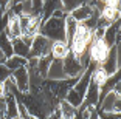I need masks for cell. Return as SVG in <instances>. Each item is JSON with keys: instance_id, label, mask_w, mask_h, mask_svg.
Returning <instances> with one entry per match:
<instances>
[{"instance_id": "cell-1", "label": "cell", "mask_w": 121, "mask_h": 119, "mask_svg": "<svg viewBox=\"0 0 121 119\" xmlns=\"http://www.w3.org/2000/svg\"><path fill=\"white\" fill-rule=\"evenodd\" d=\"M39 34L45 36L47 39H50L51 42L56 40H65V26H64V19L57 17H48L42 25H40Z\"/></svg>"}, {"instance_id": "cell-2", "label": "cell", "mask_w": 121, "mask_h": 119, "mask_svg": "<svg viewBox=\"0 0 121 119\" xmlns=\"http://www.w3.org/2000/svg\"><path fill=\"white\" fill-rule=\"evenodd\" d=\"M51 45H53V42H51L50 39H47L45 36H42V34L34 36L33 43L30 46V56L28 57L40 59V57L50 56L51 54Z\"/></svg>"}, {"instance_id": "cell-3", "label": "cell", "mask_w": 121, "mask_h": 119, "mask_svg": "<svg viewBox=\"0 0 121 119\" xmlns=\"http://www.w3.org/2000/svg\"><path fill=\"white\" fill-rule=\"evenodd\" d=\"M103 70L107 73V76H112L117 71H120V45H113L109 49V54L106 59L99 63Z\"/></svg>"}, {"instance_id": "cell-4", "label": "cell", "mask_w": 121, "mask_h": 119, "mask_svg": "<svg viewBox=\"0 0 121 119\" xmlns=\"http://www.w3.org/2000/svg\"><path fill=\"white\" fill-rule=\"evenodd\" d=\"M109 49H110V46H107L103 39H93L92 42H90V45H89L90 60H93L95 63L99 65V63L106 59V56L109 54Z\"/></svg>"}, {"instance_id": "cell-5", "label": "cell", "mask_w": 121, "mask_h": 119, "mask_svg": "<svg viewBox=\"0 0 121 119\" xmlns=\"http://www.w3.org/2000/svg\"><path fill=\"white\" fill-rule=\"evenodd\" d=\"M121 98L120 94H117L115 91H109L107 94H104L103 98L98 102V107H99V111H115L120 113L121 110Z\"/></svg>"}, {"instance_id": "cell-6", "label": "cell", "mask_w": 121, "mask_h": 119, "mask_svg": "<svg viewBox=\"0 0 121 119\" xmlns=\"http://www.w3.org/2000/svg\"><path fill=\"white\" fill-rule=\"evenodd\" d=\"M62 63H64V71L67 77H81L82 73L86 71V68L81 65L79 59H76L71 53L65 59H62Z\"/></svg>"}, {"instance_id": "cell-7", "label": "cell", "mask_w": 121, "mask_h": 119, "mask_svg": "<svg viewBox=\"0 0 121 119\" xmlns=\"http://www.w3.org/2000/svg\"><path fill=\"white\" fill-rule=\"evenodd\" d=\"M11 79H13V82H14V85H16L19 93L23 94V93H28L30 91V74H28L26 67L17 68L16 71H13Z\"/></svg>"}, {"instance_id": "cell-8", "label": "cell", "mask_w": 121, "mask_h": 119, "mask_svg": "<svg viewBox=\"0 0 121 119\" xmlns=\"http://www.w3.org/2000/svg\"><path fill=\"white\" fill-rule=\"evenodd\" d=\"M98 102H99V85L95 84L93 81H90L89 87H87L86 96H84V101H82V105L78 110L82 108H89V107H98Z\"/></svg>"}, {"instance_id": "cell-9", "label": "cell", "mask_w": 121, "mask_h": 119, "mask_svg": "<svg viewBox=\"0 0 121 119\" xmlns=\"http://www.w3.org/2000/svg\"><path fill=\"white\" fill-rule=\"evenodd\" d=\"M103 40L107 46H113V45H120V20L113 22L104 29V36Z\"/></svg>"}, {"instance_id": "cell-10", "label": "cell", "mask_w": 121, "mask_h": 119, "mask_svg": "<svg viewBox=\"0 0 121 119\" xmlns=\"http://www.w3.org/2000/svg\"><path fill=\"white\" fill-rule=\"evenodd\" d=\"M47 79L50 81H64L67 79L64 71V63L60 59H53L50 62V67H48V71H47Z\"/></svg>"}, {"instance_id": "cell-11", "label": "cell", "mask_w": 121, "mask_h": 119, "mask_svg": "<svg viewBox=\"0 0 121 119\" xmlns=\"http://www.w3.org/2000/svg\"><path fill=\"white\" fill-rule=\"evenodd\" d=\"M8 11H9V9H8ZM5 33H6V36L11 39V40H13V39L22 37V28H20V22H19V16L13 14L11 11H9V19H8Z\"/></svg>"}, {"instance_id": "cell-12", "label": "cell", "mask_w": 121, "mask_h": 119, "mask_svg": "<svg viewBox=\"0 0 121 119\" xmlns=\"http://www.w3.org/2000/svg\"><path fill=\"white\" fill-rule=\"evenodd\" d=\"M93 11L95 9H93L89 3H82V5H79V6H76L73 11H70L68 16H70L71 19H75L78 23H82V22H86L89 17H92Z\"/></svg>"}, {"instance_id": "cell-13", "label": "cell", "mask_w": 121, "mask_h": 119, "mask_svg": "<svg viewBox=\"0 0 121 119\" xmlns=\"http://www.w3.org/2000/svg\"><path fill=\"white\" fill-rule=\"evenodd\" d=\"M70 54V45L67 40H56L51 45V57L53 59H65Z\"/></svg>"}, {"instance_id": "cell-14", "label": "cell", "mask_w": 121, "mask_h": 119, "mask_svg": "<svg viewBox=\"0 0 121 119\" xmlns=\"http://www.w3.org/2000/svg\"><path fill=\"white\" fill-rule=\"evenodd\" d=\"M42 23L47 20L48 17H51V14H53L56 9H64L62 8V2L60 0H42Z\"/></svg>"}, {"instance_id": "cell-15", "label": "cell", "mask_w": 121, "mask_h": 119, "mask_svg": "<svg viewBox=\"0 0 121 119\" xmlns=\"http://www.w3.org/2000/svg\"><path fill=\"white\" fill-rule=\"evenodd\" d=\"M13 118H19L17 99L14 94H8L5 96V119H13Z\"/></svg>"}, {"instance_id": "cell-16", "label": "cell", "mask_w": 121, "mask_h": 119, "mask_svg": "<svg viewBox=\"0 0 121 119\" xmlns=\"http://www.w3.org/2000/svg\"><path fill=\"white\" fill-rule=\"evenodd\" d=\"M118 84H120V71H117V73L112 74V76H109L106 79V82L99 87V99L103 98L104 94H107L109 91H113Z\"/></svg>"}, {"instance_id": "cell-17", "label": "cell", "mask_w": 121, "mask_h": 119, "mask_svg": "<svg viewBox=\"0 0 121 119\" xmlns=\"http://www.w3.org/2000/svg\"><path fill=\"white\" fill-rule=\"evenodd\" d=\"M11 43H13V54H16L19 57H25V59L30 56V46L22 40V37L13 39Z\"/></svg>"}, {"instance_id": "cell-18", "label": "cell", "mask_w": 121, "mask_h": 119, "mask_svg": "<svg viewBox=\"0 0 121 119\" xmlns=\"http://www.w3.org/2000/svg\"><path fill=\"white\" fill-rule=\"evenodd\" d=\"M3 65L8 68V70L16 71L17 68L26 67V59H25V57H19V56H16V54H13V56H9V57L5 59Z\"/></svg>"}, {"instance_id": "cell-19", "label": "cell", "mask_w": 121, "mask_h": 119, "mask_svg": "<svg viewBox=\"0 0 121 119\" xmlns=\"http://www.w3.org/2000/svg\"><path fill=\"white\" fill-rule=\"evenodd\" d=\"M78 25L79 23L75 20V19H71L68 14L65 16V19H64V26H65V40H67V42H70L71 39H73L76 29H78Z\"/></svg>"}, {"instance_id": "cell-20", "label": "cell", "mask_w": 121, "mask_h": 119, "mask_svg": "<svg viewBox=\"0 0 121 119\" xmlns=\"http://www.w3.org/2000/svg\"><path fill=\"white\" fill-rule=\"evenodd\" d=\"M57 108L60 111V118L62 119H73L76 116V113H78V110L75 107H71L67 101H60L59 105H57Z\"/></svg>"}, {"instance_id": "cell-21", "label": "cell", "mask_w": 121, "mask_h": 119, "mask_svg": "<svg viewBox=\"0 0 121 119\" xmlns=\"http://www.w3.org/2000/svg\"><path fill=\"white\" fill-rule=\"evenodd\" d=\"M0 49L5 53V57L13 56V43L5 31H0Z\"/></svg>"}, {"instance_id": "cell-22", "label": "cell", "mask_w": 121, "mask_h": 119, "mask_svg": "<svg viewBox=\"0 0 121 119\" xmlns=\"http://www.w3.org/2000/svg\"><path fill=\"white\" fill-rule=\"evenodd\" d=\"M51 60H53L51 54L50 56H45V57H40V59L37 60V67H36V70H37V73H39L43 79H47V71H48V67H50Z\"/></svg>"}, {"instance_id": "cell-23", "label": "cell", "mask_w": 121, "mask_h": 119, "mask_svg": "<svg viewBox=\"0 0 121 119\" xmlns=\"http://www.w3.org/2000/svg\"><path fill=\"white\" fill-rule=\"evenodd\" d=\"M60 2H62V8H64V11L67 14L81 5V0H60Z\"/></svg>"}, {"instance_id": "cell-24", "label": "cell", "mask_w": 121, "mask_h": 119, "mask_svg": "<svg viewBox=\"0 0 121 119\" xmlns=\"http://www.w3.org/2000/svg\"><path fill=\"white\" fill-rule=\"evenodd\" d=\"M11 76H13V71L8 70L3 63H0V84H5L8 79H11Z\"/></svg>"}, {"instance_id": "cell-25", "label": "cell", "mask_w": 121, "mask_h": 119, "mask_svg": "<svg viewBox=\"0 0 121 119\" xmlns=\"http://www.w3.org/2000/svg\"><path fill=\"white\" fill-rule=\"evenodd\" d=\"M98 118H99V119H120V113H115V111H99V110H98Z\"/></svg>"}, {"instance_id": "cell-26", "label": "cell", "mask_w": 121, "mask_h": 119, "mask_svg": "<svg viewBox=\"0 0 121 119\" xmlns=\"http://www.w3.org/2000/svg\"><path fill=\"white\" fill-rule=\"evenodd\" d=\"M106 6L113 8V9L120 11V0H107V2H106Z\"/></svg>"}, {"instance_id": "cell-27", "label": "cell", "mask_w": 121, "mask_h": 119, "mask_svg": "<svg viewBox=\"0 0 121 119\" xmlns=\"http://www.w3.org/2000/svg\"><path fill=\"white\" fill-rule=\"evenodd\" d=\"M47 119H62V118H60V111H59V108L53 110L50 115L47 116Z\"/></svg>"}, {"instance_id": "cell-28", "label": "cell", "mask_w": 121, "mask_h": 119, "mask_svg": "<svg viewBox=\"0 0 121 119\" xmlns=\"http://www.w3.org/2000/svg\"><path fill=\"white\" fill-rule=\"evenodd\" d=\"M5 59H6V57H5V53L0 49V63H3V62H5Z\"/></svg>"}, {"instance_id": "cell-29", "label": "cell", "mask_w": 121, "mask_h": 119, "mask_svg": "<svg viewBox=\"0 0 121 119\" xmlns=\"http://www.w3.org/2000/svg\"><path fill=\"white\" fill-rule=\"evenodd\" d=\"M23 2H26V0H11V5H17V3H23ZM9 5V6H11Z\"/></svg>"}, {"instance_id": "cell-30", "label": "cell", "mask_w": 121, "mask_h": 119, "mask_svg": "<svg viewBox=\"0 0 121 119\" xmlns=\"http://www.w3.org/2000/svg\"><path fill=\"white\" fill-rule=\"evenodd\" d=\"M101 2H104V3H106V2H107V0H101Z\"/></svg>"}, {"instance_id": "cell-31", "label": "cell", "mask_w": 121, "mask_h": 119, "mask_svg": "<svg viewBox=\"0 0 121 119\" xmlns=\"http://www.w3.org/2000/svg\"><path fill=\"white\" fill-rule=\"evenodd\" d=\"M13 119H19V118H13Z\"/></svg>"}]
</instances>
